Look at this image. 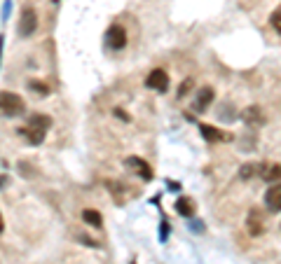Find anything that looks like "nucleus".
Segmentation results:
<instances>
[{
    "label": "nucleus",
    "mask_w": 281,
    "mask_h": 264,
    "mask_svg": "<svg viewBox=\"0 0 281 264\" xmlns=\"http://www.w3.org/2000/svg\"><path fill=\"white\" fill-rule=\"evenodd\" d=\"M49 127H52V119H49V117L43 115V112H33V115L28 117V124L22 129V133L28 138L31 145H40L45 140V136H47V129Z\"/></svg>",
    "instance_id": "obj_1"
},
{
    "label": "nucleus",
    "mask_w": 281,
    "mask_h": 264,
    "mask_svg": "<svg viewBox=\"0 0 281 264\" xmlns=\"http://www.w3.org/2000/svg\"><path fill=\"white\" fill-rule=\"evenodd\" d=\"M26 112V103L14 91H0V115L2 117H19Z\"/></svg>",
    "instance_id": "obj_2"
},
{
    "label": "nucleus",
    "mask_w": 281,
    "mask_h": 264,
    "mask_svg": "<svg viewBox=\"0 0 281 264\" xmlns=\"http://www.w3.org/2000/svg\"><path fill=\"white\" fill-rule=\"evenodd\" d=\"M106 47L113 49V52L124 49L127 47V31L122 26H117V23H113L108 31H106Z\"/></svg>",
    "instance_id": "obj_3"
},
{
    "label": "nucleus",
    "mask_w": 281,
    "mask_h": 264,
    "mask_svg": "<svg viewBox=\"0 0 281 264\" xmlns=\"http://www.w3.org/2000/svg\"><path fill=\"white\" fill-rule=\"evenodd\" d=\"M38 28V14L33 7H23L22 10V19H19V35L22 38H28L33 35Z\"/></svg>",
    "instance_id": "obj_4"
},
{
    "label": "nucleus",
    "mask_w": 281,
    "mask_h": 264,
    "mask_svg": "<svg viewBox=\"0 0 281 264\" xmlns=\"http://www.w3.org/2000/svg\"><path fill=\"white\" fill-rule=\"evenodd\" d=\"M145 87L155 89V91H166L169 89V75L164 73L162 68H155L148 77H145Z\"/></svg>",
    "instance_id": "obj_5"
},
{
    "label": "nucleus",
    "mask_w": 281,
    "mask_h": 264,
    "mask_svg": "<svg viewBox=\"0 0 281 264\" xmlns=\"http://www.w3.org/2000/svg\"><path fill=\"white\" fill-rule=\"evenodd\" d=\"M246 229H249L251 236H260V234L265 232V215L258 211V208H253L249 213V218H246Z\"/></svg>",
    "instance_id": "obj_6"
},
{
    "label": "nucleus",
    "mask_w": 281,
    "mask_h": 264,
    "mask_svg": "<svg viewBox=\"0 0 281 264\" xmlns=\"http://www.w3.org/2000/svg\"><path fill=\"white\" fill-rule=\"evenodd\" d=\"M244 122L249 124V127H260V124H265V112H262V108L260 106H251L244 110Z\"/></svg>",
    "instance_id": "obj_7"
},
{
    "label": "nucleus",
    "mask_w": 281,
    "mask_h": 264,
    "mask_svg": "<svg viewBox=\"0 0 281 264\" xmlns=\"http://www.w3.org/2000/svg\"><path fill=\"white\" fill-rule=\"evenodd\" d=\"M265 203H267V208H270L272 213L281 211V187L277 185V182L267 190V194H265Z\"/></svg>",
    "instance_id": "obj_8"
},
{
    "label": "nucleus",
    "mask_w": 281,
    "mask_h": 264,
    "mask_svg": "<svg viewBox=\"0 0 281 264\" xmlns=\"http://www.w3.org/2000/svg\"><path fill=\"white\" fill-rule=\"evenodd\" d=\"M213 98H216V94H213V89H211V87H204V89H199V94H197V101H195V110H197V112H204L206 108L213 103Z\"/></svg>",
    "instance_id": "obj_9"
},
{
    "label": "nucleus",
    "mask_w": 281,
    "mask_h": 264,
    "mask_svg": "<svg viewBox=\"0 0 281 264\" xmlns=\"http://www.w3.org/2000/svg\"><path fill=\"white\" fill-rule=\"evenodd\" d=\"M127 166H134V171H136L143 180H152V171H150V164H148V161H143V159H139V157H129L127 159Z\"/></svg>",
    "instance_id": "obj_10"
},
{
    "label": "nucleus",
    "mask_w": 281,
    "mask_h": 264,
    "mask_svg": "<svg viewBox=\"0 0 281 264\" xmlns=\"http://www.w3.org/2000/svg\"><path fill=\"white\" fill-rule=\"evenodd\" d=\"M82 220H85V224L94 227V229H101V227H103V215H101L98 211H94V208L82 211Z\"/></svg>",
    "instance_id": "obj_11"
},
{
    "label": "nucleus",
    "mask_w": 281,
    "mask_h": 264,
    "mask_svg": "<svg viewBox=\"0 0 281 264\" xmlns=\"http://www.w3.org/2000/svg\"><path fill=\"white\" fill-rule=\"evenodd\" d=\"M176 213L183 215V218H192V213H195V203H192V199L181 197V199L176 201Z\"/></svg>",
    "instance_id": "obj_12"
},
{
    "label": "nucleus",
    "mask_w": 281,
    "mask_h": 264,
    "mask_svg": "<svg viewBox=\"0 0 281 264\" xmlns=\"http://www.w3.org/2000/svg\"><path fill=\"white\" fill-rule=\"evenodd\" d=\"M199 131H202V136L209 140V143H216V140H223V133L218 131V129L209 127V124H199Z\"/></svg>",
    "instance_id": "obj_13"
},
{
    "label": "nucleus",
    "mask_w": 281,
    "mask_h": 264,
    "mask_svg": "<svg viewBox=\"0 0 281 264\" xmlns=\"http://www.w3.org/2000/svg\"><path fill=\"white\" fill-rule=\"evenodd\" d=\"M262 178L267 180V182H277L279 180V164H272L267 169L262 171Z\"/></svg>",
    "instance_id": "obj_14"
},
{
    "label": "nucleus",
    "mask_w": 281,
    "mask_h": 264,
    "mask_svg": "<svg viewBox=\"0 0 281 264\" xmlns=\"http://www.w3.org/2000/svg\"><path fill=\"white\" fill-rule=\"evenodd\" d=\"M256 173H258V164H246V166H241V171H239V178L249 180L251 176H256Z\"/></svg>",
    "instance_id": "obj_15"
},
{
    "label": "nucleus",
    "mask_w": 281,
    "mask_h": 264,
    "mask_svg": "<svg viewBox=\"0 0 281 264\" xmlns=\"http://www.w3.org/2000/svg\"><path fill=\"white\" fill-rule=\"evenodd\" d=\"M28 89L38 91V96H47V94H49V87L43 85V82H35V80H31V82H28Z\"/></svg>",
    "instance_id": "obj_16"
},
{
    "label": "nucleus",
    "mask_w": 281,
    "mask_h": 264,
    "mask_svg": "<svg viewBox=\"0 0 281 264\" xmlns=\"http://www.w3.org/2000/svg\"><path fill=\"white\" fill-rule=\"evenodd\" d=\"M192 85H195V82H192V77H187V80H185L183 85L178 87V98H183V96H187V91L192 89Z\"/></svg>",
    "instance_id": "obj_17"
},
{
    "label": "nucleus",
    "mask_w": 281,
    "mask_h": 264,
    "mask_svg": "<svg viewBox=\"0 0 281 264\" xmlns=\"http://www.w3.org/2000/svg\"><path fill=\"white\" fill-rule=\"evenodd\" d=\"M270 22H272V26H274V31L281 33V10H274V12H272Z\"/></svg>",
    "instance_id": "obj_18"
},
{
    "label": "nucleus",
    "mask_w": 281,
    "mask_h": 264,
    "mask_svg": "<svg viewBox=\"0 0 281 264\" xmlns=\"http://www.w3.org/2000/svg\"><path fill=\"white\" fill-rule=\"evenodd\" d=\"M2 229H5V220H2V215H0V234H2Z\"/></svg>",
    "instance_id": "obj_19"
}]
</instances>
